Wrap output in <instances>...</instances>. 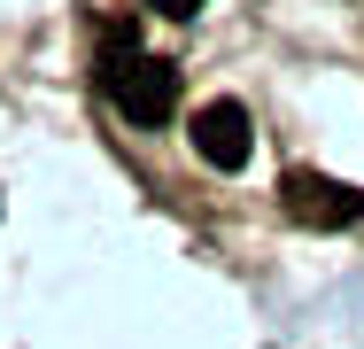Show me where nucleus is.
<instances>
[{"label": "nucleus", "mask_w": 364, "mask_h": 349, "mask_svg": "<svg viewBox=\"0 0 364 349\" xmlns=\"http://www.w3.org/2000/svg\"><path fill=\"white\" fill-rule=\"evenodd\" d=\"M101 93H109L117 117H132V125H163V117L178 109V63L140 55V39L117 31L109 55H101Z\"/></svg>", "instance_id": "nucleus-1"}, {"label": "nucleus", "mask_w": 364, "mask_h": 349, "mask_svg": "<svg viewBox=\"0 0 364 349\" xmlns=\"http://www.w3.org/2000/svg\"><path fill=\"white\" fill-rule=\"evenodd\" d=\"M248 109L240 101H210V109H194V155L210 163V171H240L248 163Z\"/></svg>", "instance_id": "nucleus-3"}, {"label": "nucleus", "mask_w": 364, "mask_h": 349, "mask_svg": "<svg viewBox=\"0 0 364 349\" xmlns=\"http://www.w3.org/2000/svg\"><path fill=\"white\" fill-rule=\"evenodd\" d=\"M147 8H155V16H194L202 0H147Z\"/></svg>", "instance_id": "nucleus-4"}, {"label": "nucleus", "mask_w": 364, "mask_h": 349, "mask_svg": "<svg viewBox=\"0 0 364 349\" xmlns=\"http://www.w3.org/2000/svg\"><path fill=\"white\" fill-rule=\"evenodd\" d=\"M279 202H287L294 225H318V233L357 225V217H364V194H357V187H341V179H326V171H310V163H294L287 179H279Z\"/></svg>", "instance_id": "nucleus-2"}]
</instances>
